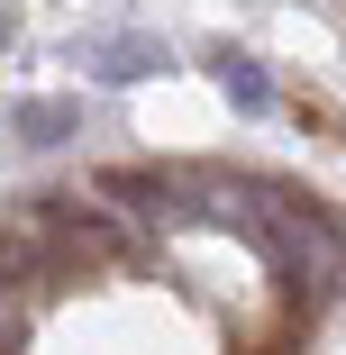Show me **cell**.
I'll return each mask as SVG.
<instances>
[{
  "instance_id": "obj_1",
  "label": "cell",
  "mask_w": 346,
  "mask_h": 355,
  "mask_svg": "<svg viewBox=\"0 0 346 355\" xmlns=\"http://www.w3.org/2000/svg\"><path fill=\"white\" fill-rule=\"evenodd\" d=\"M28 228H46V246H37V282H73V273L128 255L119 219H110V209H92V200H37Z\"/></svg>"
},
{
  "instance_id": "obj_2",
  "label": "cell",
  "mask_w": 346,
  "mask_h": 355,
  "mask_svg": "<svg viewBox=\"0 0 346 355\" xmlns=\"http://www.w3.org/2000/svg\"><path fill=\"white\" fill-rule=\"evenodd\" d=\"M264 255H273V273H283L301 301H328V292H346V237L319 219L310 200L292 209V219H273V228H264Z\"/></svg>"
},
{
  "instance_id": "obj_3",
  "label": "cell",
  "mask_w": 346,
  "mask_h": 355,
  "mask_svg": "<svg viewBox=\"0 0 346 355\" xmlns=\"http://www.w3.org/2000/svg\"><path fill=\"white\" fill-rule=\"evenodd\" d=\"M101 200H128V219H146V228H182V219H200L191 173H164V164H110V173H101Z\"/></svg>"
},
{
  "instance_id": "obj_4",
  "label": "cell",
  "mask_w": 346,
  "mask_h": 355,
  "mask_svg": "<svg viewBox=\"0 0 346 355\" xmlns=\"http://www.w3.org/2000/svg\"><path fill=\"white\" fill-rule=\"evenodd\" d=\"M83 64L92 83H146L164 64V37H83Z\"/></svg>"
},
{
  "instance_id": "obj_5",
  "label": "cell",
  "mask_w": 346,
  "mask_h": 355,
  "mask_svg": "<svg viewBox=\"0 0 346 355\" xmlns=\"http://www.w3.org/2000/svg\"><path fill=\"white\" fill-rule=\"evenodd\" d=\"M10 137L19 146H64V137H83V110L73 101H10Z\"/></svg>"
},
{
  "instance_id": "obj_6",
  "label": "cell",
  "mask_w": 346,
  "mask_h": 355,
  "mask_svg": "<svg viewBox=\"0 0 346 355\" xmlns=\"http://www.w3.org/2000/svg\"><path fill=\"white\" fill-rule=\"evenodd\" d=\"M210 64H219V92H228L246 119H264V110H273V83H264V64H255V55H228V46H219Z\"/></svg>"
},
{
  "instance_id": "obj_7",
  "label": "cell",
  "mask_w": 346,
  "mask_h": 355,
  "mask_svg": "<svg viewBox=\"0 0 346 355\" xmlns=\"http://www.w3.org/2000/svg\"><path fill=\"white\" fill-rule=\"evenodd\" d=\"M19 46V10H0V55H10Z\"/></svg>"
}]
</instances>
